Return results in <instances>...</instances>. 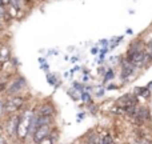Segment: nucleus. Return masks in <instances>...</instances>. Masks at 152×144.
Listing matches in <instances>:
<instances>
[{
    "label": "nucleus",
    "mask_w": 152,
    "mask_h": 144,
    "mask_svg": "<svg viewBox=\"0 0 152 144\" xmlns=\"http://www.w3.org/2000/svg\"><path fill=\"white\" fill-rule=\"evenodd\" d=\"M34 115H35V111L32 110H26L21 113H19L18 131H16V137L19 140H26L28 137V131H29V127H31Z\"/></svg>",
    "instance_id": "f257e3e1"
},
{
    "label": "nucleus",
    "mask_w": 152,
    "mask_h": 144,
    "mask_svg": "<svg viewBox=\"0 0 152 144\" xmlns=\"http://www.w3.org/2000/svg\"><path fill=\"white\" fill-rule=\"evenodd\" d=\"M26 97L21 95H15V96H8L4 99V113L7 115H15L19 111H21L26 105Z\"/></svg>",
    "instance_id": "f03ea898"
},
{
    "label": "nucleus",
    "mask_w": 152,
    "mask_h": 144,
    "mask_svg": "<svg viewBox=\"0 0 152 144\" xmlns=\"http://www.w3.org/2000/svg\"><path fill=\"white\" fill-rule=\"evenodd\" d=\"M27 87V80L23 77V76H19V77L13 79L10 84L5 88V95L7 96H15V95H19L23 89H26Z\"/></svg>",
    "instance_id": "7ed1b4c3"
},
{
    "label": "nucleus",
    "mask_w": 152,
    "mask_h": 144,
    "mask_svg": "<svg viewBox=\"0 0 152 144\" xmlns=\"http://www.w3.org/2000/svg\"><path fill=\"white\" fill-rule=\"evenodd\" d=\"M53 132L52 129V126L51 124H44V126H39L36 129H35V132L32 134V142L35 144H37L39 142H42L43 139H45V137L51 136V134Z\"/></svg>",
    "instance_id": "20e7f679"
},
{
    "label": "nucleus",
    "mask_w": 152,
    "mask_h": 144,
    "mask_svg": "<svg viewBox=\"0 0 152 144\" xmlns=\"http://www.w3.org/2000/svg\"><path fill=\"white\" fill-rule=\"evenodd\" d=\"M18 123H19V113L8 115V119H7V121H5V132H7L8 136H11V137L16 136Z\"/></svg>",
    "instance_id": "39448f33"
},
{
    "label": "nucleus",
    "mask_w": 152,
    "mask_h": 144,
    "mask_svg": "<svg viewBox=\"0 0 152 144\" xmlns=\"http://www.w3.org/2000/svg\"><path fill=\"white\" fill-rule=\"evenodd\" d=\"M35 113H36L37 116H42V118L53 119V116H55V113H56V110H55V107H53L51 103L45 102V103H43V104L40 105L36 111H35Z\"/></svg>",
    "instance_id": "423d86ee"
},
{
    "label": "nucleus",
    "mask_w": 152,
    "mask_h": 144,
    "mask_svg": "<svg viewBox=\"0 0 152 144\" xmlns=\"http://www.w3.org/2000/svg\"><path fill=\"white\" fill-rule=\"evenodd\" d=\"M127 60H128L129 63H132L137 68V67H143L150 59H148L147 52H145L144 50H142V51H139V52L134 53V55H132L129 59H127Z\"/></svg>",
    "instance_id": "0eeeda50"
},
{
    "label": "nucleus",
    "mask_w": 152,
    "mask_h": 144,
    "mask_svg": "<svg viewBox=\"0 0 152 144\" xmlns=\"http://www.w3.org/2000/svg\"><path fill=\"white\" fill-rule=\"evenodd\" d=\"M118 105L121 108L129 107V105H137V96L134 94H124L123 96L119 97Z\"/></svg>",
    "instance_id": "6e6552de"
},
{
    "label": "nucleus",
    "mask_w": 152,
    "mask_h": 144,
    "mask_svg": "<svg viewBox=\"0 0 152 144\" xmlns=\"http://www.w3.org/2000/svg\"><path fill=\"white\" fill-rule=\"evenodd\" d=\"M132 120H135V123H137V124H143V123H145V121H150L151 120L150 110L144 108V107H139L137 113L135 115V118L132 119Z\"/></svg>",
    "instance_id": "1a4fd4ad"
},
{
    "label": "nucleus",
    "mask_w": 152,
    "mask_h": 144,
    "mask_svg": "<svg viewBox=\"0 0 152 144\" xmlns=\"http://www.w3.org/2000/svg\"><path fill=\"white\" fill-rule=\"evenodd\" d=\"M135 69H136V67H135L132 63H129L128 60H126L123 63V66H121V73H120L121 80H123V81L129 80V77L134 75Z\"/></svg>",
    "instance_id": "9d476101"
},
{
    "label": "nucleus",
    "mask_w": 152,
    "mask_h": 144,
    "mask_svg": "<svg viewBox=\"0 0 152 144\" xmlns=\"http://www.w3.org/2000/svg\"><path fill=\"white\" fill-rule=\"evenodd\" d=\"M142 50H143L142 42H135V43H132L131 47H129V50H128V52H127V59H129L132 55H134V53L139 52V51H142Z\"/></svg>",
    "instance_id": "9b49d317"
},
{
    "label": "nucleus",
    "mask_w": 152,
    "mask_h": 144,
    "mask_svg": "<svg viewBox=\"0 0 152 144\" xmlns=\"http://www.w3.org/2000/svg\"><path fill=\"white\" fill-rule=\"evenodd\" d=\"M11 59V51L7 45L0 47V63H5Z\"/></svg>",
    "instance_id": "f8f14e48"
},
{
    "label": "nucleus",
    "mask_w": 152,
    "mask_h": 144,
    "mask_svg": "<svg viewBox=\"0 0 152 144\" xmlns=\"http://www.w3.org/2000/svg\"><path fill=\"white\" fill-rule=\"evenodd\" d=\"M135 95L136 96H143V97H150L151 91L147 87H137L136 91H135Z\"/></svg>",
    "instance_id": "ddd939ff"
},
{
    "label": "nucleus",
    "mask_w": 152,
    "mask_h": 144,
    "mask_svg": "<svg viewBox=\"0 0 152 144\" xmlns=\"http://www.w3.org/2000/svg\"><path fill=\"white\" fill-rule=\"evenodd\" d=\"M97 144H115V140L111 134H105L102 139L97 140Z\"/></svg>",
    "instance_id": "4468645a"
},
{
    "label": "nucleus",
    "mask_w": 152,
    "mask_h": 144,
    "mask_svg": "<svg viewBox=\"0 0 152 144\" xmlns=\"http://www.w3.org/2000/svg\"><path fill=\"white\" fill-rule=\"evenodd\" d=\"M47 81L50 84H52V86H55V87L60 86V83H58V79H56V76L53 75V73H47Z\"/></svg>",
    "instance_id": "2eb2a0df"
},
{
    "label": "nucleus",
    "mask_w": 152,
    "mask_h": 144,
    "mask_svg": "<svg viewBox=\"0 0 152 144\" xmlns=\"http://www.w3.org/2000/svg\"><path fill=\"white\" fill-rule=\"evenodd\" d=\"M80 99L83 103H92V99H91V94H88V92L83 91L80 94Z\"/></svg>",
    "instance_id": "dca6fc26"
},
{
    "label": "nucleus",
    "mask_w": 152,
    "mask_h": 144,
    "mask_svg": "<svg viewBox=\"0 0 152 144\" xmlns=\"http://www.w3.org/2000/svg\"><path fill=\"white\" fill-rule=\"evenodd\" d=\"M37 144H55V139H53L52 134H51V136L45 137V139H43L42 142H39Z\"/></svg>",
    "instance_id": "f3484780"
},
{
    "label": "nucleus",
    "mask_w": 152,
    "mask_h": 144,
    "mask_svg": "<svg viewBox=\"0 0 152 144\" xmlns=\"http://www.w3.org/2000/svg\"><path fill=\"white\" fill-rule=\"evenodd\" d=\"M111 79H113V71L112 69H108L104 73V81H110Z\"/></svg>",
    "instance_id": "a211bd4d"
},
{
    "label": "nucleus",
    "mask_w": 152,
    "mask_h": 144,
    "mask_svg": "<svg viewBox=\"0 0 152 144\" xmlns=\"http://www.w3.org/2000/svg\"><path fill=\"white\" fill-rule=\"evenodd\" d=\"M4 113V99L0 97V116Z\"/></svg>",
    "instance_id": "6ab92c4d"
},
{
    "label": "nucleus",
    "mask_w": 152,
    "mask_h": 144,
    "mask_svg": "<svg viewBox=\"0 0 152 144\" xmlns=\"http://www.w3.org/2000/svg\"><path fill=\"white\" fill-rule=\"evenodd\" d=\"M11 4V0H0V7H7V5Z\"/></svg>",
    "instance_id": "aec40b11"
},
{
    "label": "nucleus",
    "mask_w": 152,
    "mask_h": 144,
    "mask_svg": "<svg viewBox=\"0 0 152 144\" xmlns=\"http://www.w3.org/2000/svg\"><path fill=\"white\" fill-rule=\"evenodd\" d=\"M67 94H68L69 96H71V97H72V99H74V100H77V96H76V95H75V92H74V88H72V89H69V91L67 92Z\"/></svg>",
    "instance_id": "412c9836"
},
{
    "label": "nucleus",
    "mask_w": 152,
    "mask_h": 144,
    "mask_svg": "<svg viewBox=\"0 0 152 144\" xmlns=\"http://www.w3.org/2000/svg\"><path fill=\"white\" fill-rule=\"evenodd\" d=\"M99 89V91H97V96H103V94H104V88H103V87H100V88H97Z\"/></svg>",
    "instance_id": "4be33fe9"
},
{
    "label": "nucleus",
    "mask_w": 152,
    "mask_h": 144,
    "mask_svg": "<svg viewBox=\"0 0 152 144\" xmlns=\"http://www.w3.org/2000/svg\"><path fill=\"white\" fill-rule=\"evenodd\" d=\"M0 144H7V140H5V137L1 134H0Z\"/></svg>",
    "instance_id": "5701e85b"
},
{
    "label": "nucleus",
    "mask_w": 152,
    "mask_h": 144,
    "mask_svg": "<svg viewBox=\"0 0 152 144\" xmlns=\"http://www.w3.org/2000/svg\"><path fill=\"white\" fill-rule=\"evenodd\" d=\"M118 88V86H115V84H111V86H108V89L110 91H112V89H116Z\"/></svg>",
    "instance_id": "b1692460"
},
{
    "label": "nucleus",
    "mask_w": 152,
    "mask_h": 144,
    "mask_svg": "<svg viewBox=\"0 0 152 144\" xmlns=\"http://www.w3.org/2000/svg\"><path fill=\"white\" fill-rule=\"evenodd\" d=\"M84 116H86V115H84V113H79V115H77V120H79V121H80V120H83V119H84Z\"/></svg>",
    "instance_id": "393cba45"
},
{
    "label": "nucleus",
    "mask_w": 152,
    "mask_h": 144,
    "mask_svg": "<svg viewBox=\"0 0 152 144\" xmlns=\"http://www.w3.org/2000/svg\"><path fill=\"white\" fill-rule=\"evenodd\" d=\"M48 68H50V67H48V64H43V66H42V69H44V71H48Z\"/></svg>",
    "instance_id": "a878e982"
},
{
    "label": "nucleus",
    "mask_w": 152,
    "mask_h": 144,
    "mask_svg": "<svg viewBox=\"0 0 152 144\" xmlns=\"http://www.w3.org/2000/svg\"><path fill=\"white\" fill-rule=\"evenodd\" d=\"M147 47H148V52H150V51H152V40H151L150 43H148V45H147Z\"/></svg>",
    "instance_id": "bb28decb"
},
{
    "label": "nucleus",
    "mask_w": 152,
    "mask_h": 144,
    "mask_svg": "<svg viewBox=\"0 0 152 144\" xmlns=\"http://www.w3.org/2000/svg\"><path fill=\"white\" fill-rule=\"evenodd\" d=\"M99 73H105V69H104V67H102V68H99Z\"/></svg>",
    "instance_id": "cd10ccee"
},
{
    "label": "nucleus",
    "mask_w": 152,
    "mask_h": 144,
    "mask_svg": "<svg viewBox=\"0 0 152 144\" xmlns=\"http://www.w3.org/2000/svg\"><path fill=\"white\" fill-rule=\"evenodd\" d=\"M77 59H79L77 56H75V58H72V59H71V61H74V63H75V61H77Z\"/></svg>",
    "instance_id": "c85d7f7f"
},
{
    "label": "nucleus",
    "mask_w": 152,
    "mask_h": 144,
    "mask_svg": "<svg viewBox=\"0 0 152 144\" xmlns=\"http://www.w3.org/2000/svg\"><path fill=\"white\" fill-rule=\"evenodd\" d=\"M86 144H97V143H95V142H87Z\"/></svg>",
    "instance_id": "c756f323"
},
{
    "label": "nucleus",
    "mask_w": 152,
    "mask_h": 144,
    "mask_svg": "<svg viewBox=\"0 0 152 144\" xmlns=\"http://www.w3.org/2000/svg\"><path fill=\"white\" fill-rule=\"evenodd\" d=\"M0 29H1V23H0Z\"/></svg>",
    "instance_id": "7c9ffc66"
}]
</instances>
